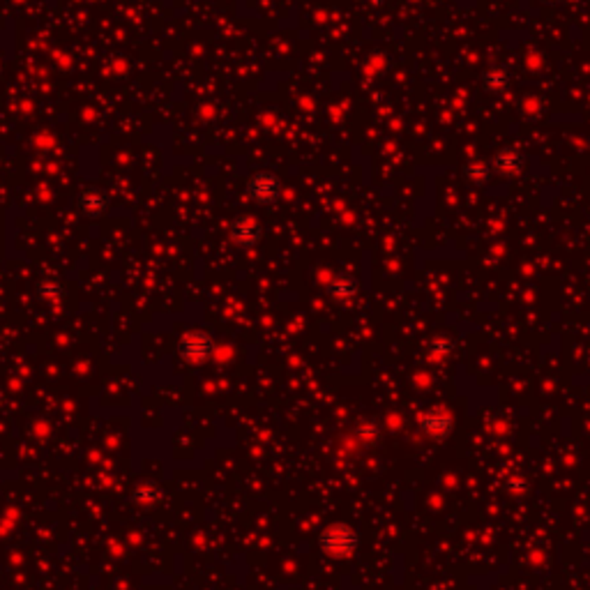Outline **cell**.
<instances>
[{
  "mask_svg": "<svg viewBox=\"0 0 590 590\" xmlns=\"http://www.w3.org/2000/svg\"><path fill=\"white\" fill-rule=\"evenodd\" d=\"M247 194L254 198L256 203H272L279 196V180L272 173H256V176L247 182Z\"/></svg>",
  "mask_w": 590,
  "mask_h": 590,
  "instance_id": "1",
  "label": "cell"
},
{
  "mask_svg": "<svg viewBox=\"0 0 590 590\" xmlns=\"http://www.w3.org/2000/svg\"><path fill=\"white\" fill-rule=\"evenodd\" d=\"M231 238L236 240L240 247H254L261 240V226L252 217H240L231 226Z\"/></svg>",
  "mask_w": 590,
  "mask_h": 590,
  "instance_id": "3",
  "label": "cell"
},
{
  "mask_svg": "<svg viewBox=\"0 0 590 590\" xmlns=\"http://www.w3.org/2000/svg\"><path fill=\"white\" fill-rule=\"evenodd\" d=\"M39 295L44 297L46 302H60L65 295V288L58 284V281H44L39 286Z\"/></svg>",
  "mask_w": 590,
  "mask_h": 590,
  "instance_id": "5",
  "label": "cell"
},
{
  "mask_svg": "<svg viewBox=\"0 0 590 590\" xmlns=\"http://www.w3.org/2000/svg\"><path fill=\"white\" fill-rule=\"evenodd\" d=\"M519 164H521V160L514 153H501L496 157V169L501 171V173H514L519 169Z\"/></svg>",
  "mask_w": 590,
  "mask_h": 590,
  "instance_id": "6",
  "label": "cell"
},
{
  "mask_svg": "<svg viewBox=\"0 0 590 590\" xmlns=\"http://www.w3.org/2000/svg\"><path fill=\"white\" fill-rule=\"evenodd\" d=\"M106 196L102 192H97V189H88V192H83L79 196V207L83 214H88V217H97V214H102L106 210Z\"/></svg>",
  "mask_w": 590,
  "mask_h": 590,
  "instance_id": "4",
  "label": "cell"
},
{
  "mask_svg": "<svg viewBox=\"0 0 590 590\" xmlns=\"http://www.w3.org/2000/svg\"><path fill=\"white\" fill-rule=\"evenodd\" d=\"M180 351L189 362H203L212 353V339L203 335V332H189V335L182 339Z\"/></svg>",
  "mask_w": 590,
  "mask_h": 590,
  "instance_id": "2",
  "label": "cell"
},
{
  "mask_svg": "<svg viewBox=\"0 0 590 590\" xmlns=\"http://www.w3.org/2000/svg\"><path fill=\"white\" fill-rule=\"evenodd\" d=\"M134 498L139 503H155V498H157V489L155 487H139L136 492H134Z\"/></svg>",
  "mask_w": 590,
  "mask_h": 590,
  "instance_id": "7",
  "label": "cell"
}]
</instances>
